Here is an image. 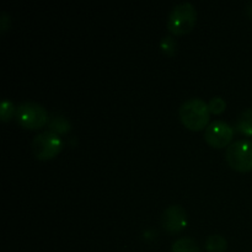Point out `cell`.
<instances>
[{
  "instance_id": "12",
  "label": "cell",
  "mask_w": 252,
  "mask_h": 252,
  "mask_svg": "<svg viewBox=\"0 0 252 252\" xmlns=\"http://www.w3.org/2000/svg\"><path fill=\"white\" fill-rule=\"evenodd\" d=\"M159 46H160V49H161L165 54H167V56L171 57V56H175V53H176V46H177L176 41H175L174 37L170 36V34L162 37Z\"/></svg>"
},
{
  "instance_id": "16",
  "label": "cell",
  "mask_w": 252,
  "mask_h": 252,
  "mask_svg": "<svg viewBox=\"0 0 252 252\" xmlns=\"http://www.w3.org/2000/svg\"><path fill=\"white\" fill-rule=\"evenodd\" d=\"M245 11H246V14L249 15V17H251V19H252V0H250V1L246 2Z\"/></svg>"
},
{
  "instance_id": "15",
  "label": "cell",
  "mask_w": 252,
  "mask_h": 252,
  "mask_svg": "<svg viewBox=\"0 0 252 252\" xmlns=\"http://www.w3.org/2000/svg\"><path fill=\"white\" fill-rule=\"evenodd\" d=\"M9 27H10V15L4 10V11H1V14H0V32L4 33Z\"/></svg>"
},
{
  "instance_id": "11",
  "label": "cell",
  "mask_w": 252,
  "mask_h": 252,
  "mask_svg": "<svg viewBox=\"0 0 252 252\" xmlns=\"http://www.w3.org/2000/svg\"><path fill=\"white\" fill-rule=\"evenodd\" d=\"M172 252H199L198 244L192 238H180L174 241L171 246Z\"/></svg>"
},
{
  "instance_id": "6",
  "label": "cell",
  "mask_w": 252,
  "mask_h": 252,
  "mask_svg": "<svg viewBox=\"0 0 252 252\" xmlns=\"http://www.w3.org/2000/svg\"><path fill=\"white\" fill-rule=\"evenodd\" d=\"M234 137V128L224 121H213L204 129V139L211 147L224 148Z\"/></svg>"
},
{
  "instance_id": "1",
  "label": "cell",
  "mask_w": 252,
  "mask_h": 252,
  "mask_svg": "<svg viewBox=\"0 0 252 252\" xmlns=\"http://www.w3.org/2000/svg\"><path fill=\"white\" fill-rule=\"evenodd\" d=\"M208 103L199 97H191L184 101L179 108L181 122L191 130L206 129L209 121Z\"/></svg>"
},
{
  "instance_id": "7",
  "label": "cell",
  "mask_w": 252,
  "mask_h": 252,
  "mask_svg": "<svg viewBox=\"0 0 252 252\" xmlns=\"http://www.w3.org/2000/svg\"><path fill=\"white\" fill-rule=\"evenodd\" d=\"M186 211L180 204H171L161 214V225L167 233L176 234L187 226Z\"/></svg>"
},
{
  "instance_id": "5",
  "label": "cell",
  "mask_w": 252,
  "mask_h": 252,
  "mask_svg": "<svg viewBox=\"0 0 252 252\" xmlns=\"http://www.w3.org/2000/svg\"><path fill=\"white\" fill-rule=\"evenodd\" d=\"M32 153L39 160H48L56 157L63 148V140L58 134L46 130L32 139L31 143Z\"/></svg>"
},
{
  "instance_id": "4",
  "label": "cell",
  "mask_w": 252,
  "mask_h": 252,
  "mask_svg": "<svg viewBox=\"0 0 252 252\" xmlns=\"http://www.w3.org/2000/svg\"><path fill=\"white\" fill-rule=\"evenodd\" d=\"M225 159L231 169L246 172L252 170V142L236 140L228 145Z\"/></svg>"
},
{
  "instance_id": "3",
  "label": "cell",
  "mask_w": 252,
  "mask_h": 252,
  "mask_svg": "<svg viewBox=\"0 0 252 252\" xmlns=\"http://www.w3.org/2000/svg\"><path fill=\"white\" fill-rule=\"evenodd\" d=\"M15 118L21 127L26 129H38L48 123V112L39 103L24 101L16 106Z\"/></svg>"
},
{
  "instance_id": "8",
  "label": "cell",
  "mask_w": 252,
  "mask_h": 252,
  "mask_svg": "<svg viewBox=\"0 0 252 252\" xmlns=\"http://www.w3.org/2000/svg\"><path fill=\"white\" fill-rule=\"evenodd\" d=\"M48 126L49 130L56 134H66L69 130L71 129V123L63 113L61 112H52L48 118Z\"/></svg>"
},
{
  "instance_id": "9",
  "label": "cell",
  "mask_w": 252,
  "mask_h": 252,
  "mask_svg": "<svg viewBox=\"0 0 252 252\" xmlns=\"http://www.w3.org/2000/svg\"><path fill=\"white\" fill-rule=\"evenodd\" d=\"M235 129L244 135H252V108H245L239 115L235 123Z\"/></svg>"
},
{
  "instance_id": "10",
  "label": "cell",
  "mask_w": 252,
  "mask_h": 252,
  "mask_svg": "<svg viewBox=\"0 0 252 252\" xmlns=\"http://www.w3.org/2000/svg\"><path fill=\"white\" fill-rule=\"evenodd\" d=\"M206 249L208 252H225L228 241L220 234H212L206 240Z\"/></svg>"
},
{
  "instance_id": "13",
  "label": "cell",
  "mask_w": 252,
  "mask_h": 252,
  "mask_svg": "<svg viewBox=\"0 0 252 252\" xmlns=\"http://www.w3.org/2000/svg\"><path fill=\"white\" fill-rule=\"evenodd\" d=\"M15 112H16V107L14 106V103L7 98H4L1 106H0V117H1L2 122L9 121L15 115Z\"/></svg>"
},
{
  "instance_id": "14",
  "label": "cell",
  "mask_w": 252,
  "mask_h": 252,
  "mask_svg": "<svg viewBox=\"0 0 252 252\" xmlns=\"http://www.w3.org/2000/svg\"><path fill=\"white\" fill-rule=\"evenodd\" d=\"M208 108L214 115H219V113L224 112V110L226 108L225 100L220 96H214L208 101Z\"/></svg>"
},
{
  "instance_id": "2",
  "label": "cell",
  "mask_w": 252,
  "mask_h": 252,
  "mask_svg": "<svg viewBox=\"0 0 252 252\" xmlns=\"http://www.w3.org/2000/svg\"><path fill=\"white\" fill-rule=\"evenodd\" d=\"M197 22V10L191 1L175 5L167 16V30L172 34L189 33Z\"/></svg>"
}]
</instances>
